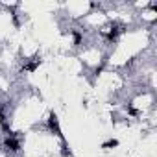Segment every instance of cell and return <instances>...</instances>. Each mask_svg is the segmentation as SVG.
I'll list each match as a JSON object with an SVG mask.
<instances>
[{"label": "cell", "instance_id": "8992f818", "mask_svg": "<svg viewBox=\"0 0 157 157\" xmlns=\"http://www.w3.org/2000/svg\"><path fill=\"white\" fill-rule=\"evenodd\" d=\"M117 144H118L117 140H109V142H105V144H104V148H115Z\"/></svg>", "mask_w": 157, "mask_h": 157}, {"label": "cell", "instance_id": "277c9868", "mask_svg": "<svg viewBox=\"0 0 157 157\" xmlns=\"http://www.w3.org/2000/svg\"><path fill=\"white\" fill-rule=\"evenodd\" d=\"M72 37H74V44H80L82 43V33L80 32H72Z\"/></svg>", "mask_w": 157, "mask_h": 157}, {"label": "cell", "instance_id": "7a4b0ae2", "mask_svg": "<svg viewBox=\"0 0 157 157\" xmlns=\"http://www.w3.org/2000/svg\"><path fill=\"white\" fill-rule=\"evenodd\" d=\"M48 128H50L56 135H59V137H61V129H59V124H57V117H56L54 113H52V115H50V118H48Z\"/></svg>", "mask_w": 157, "mask_h": 157}, {"label": "cell", "instance_id": "5b68a950", "mask_svg": "<svg viewBox=\"0 0 157 157\" xmlns=\"http://www.w3.org/2000/svg\"><path fill=\"white\" fill-rule=\"evenodd\" d=\"M39 63H41V61H39V59H37V61H33V63H30V65H28V67H26V70H30V72H32V70H35V68H37V67H39Z\"/></svg>", "mask_w": 157, "mask_h": 157}, {"label": "cell", "instance_id": "3957f363", "mask_svg": "<svg viewBox=\"0 0 157 157\" xmlns=\"http://www.w3.org/2000/svg\"><path fill=\"white\" fill-rule=\"evenodd\" d=\"M117 37H118V30H117V28H113V30L107 33V39H109V41H115Z\"/></svg>", "mask_w": 157, "mask_h": 157}, {"label": "cell", "instance_id": "6da1fadb", "mask_svg": "<svg viewBox=\"0 0 157 157\" xmlns=\"http://www.w3.org/2000/svg\"><path fill=\"white\" fill-rule=\"evenodd\" d=\"M4 146H6L8 150H11V151H19V150H21V142H19L17 139H13V135L4 140Z\"/></svg>", "mask_w": 157, "mask_h": 157}]
</instances>
